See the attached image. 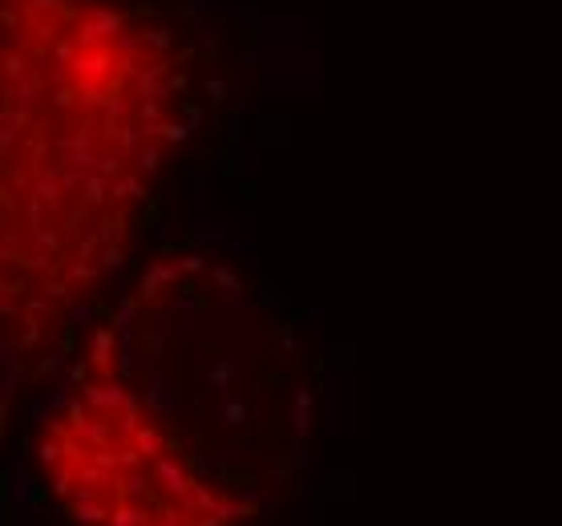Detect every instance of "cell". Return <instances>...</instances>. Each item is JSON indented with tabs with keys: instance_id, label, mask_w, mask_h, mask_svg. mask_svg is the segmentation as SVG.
<instances>
[{
	"instance_id": "3",
	"label": "cell",
	"mask_w": 562,
	"mask_h": 526,
	"mask_svg": "<svg viewBox=\"0 0 562 526\" xmlns=\"http://www.w3.org/2000/svg\"><path fill=\"white\" fill-rule=\"evenodd\" d=\"M33 458L77 526H247L259 514L199 474L93 336L41 421Z\"/></svg>"
},
{
	"instance_id": "2",
	"label": "cell",
	"mask_w": 562,
	"mask_h": 526,
	"mask_svg": "<svg viewBox=\"0 0 562 526\" xmlns=\"http://www.w3.org/2000/svg\"><path fill=\"white\" fill-rule=\"evenodd\" d=\"M89 336L214 486L263 510L291 482L308 385L283 328L231 267L211 255L154 263Z\"/></svg>"
},
{
	"instance_id": "1",
	"label": "cell",
	"mask_w": 562,
	"mask_h": 526,
	"mask_svg": "<svg viewBox=\"0 0 562 526\" xmlns=\"http://www.w3.org/2000/svg\"><path fill=\"white\" fill-rule=\"evenodd\" d=\"M4 349L25 361L122 263L187 125L175 33L122 0H4Z\"/></svg>"
}]
</instances>
